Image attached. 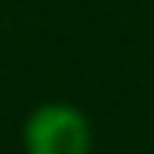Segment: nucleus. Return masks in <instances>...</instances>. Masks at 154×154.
<instances>
[{
	"label": "nucleus",
	"mask_w": 154,
	"mask_h": 154,
	"mask_svg": "<svg viewBox=\"0 0 154 154\" xmlns=\"http://www.w3.org/2000/svg\"><path fill=\"white\" fill-rule=\"evenodd\" d=\"M23 151L26 154H90L93 125L84 109L64 100L38 103L23 122Z\"/></svg>",
	"instance_id": "1"
}]
</instances>
